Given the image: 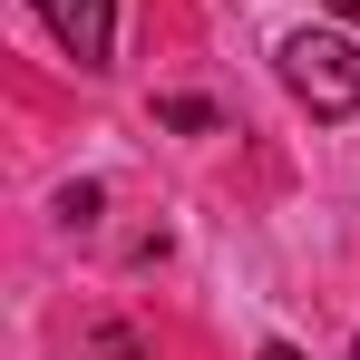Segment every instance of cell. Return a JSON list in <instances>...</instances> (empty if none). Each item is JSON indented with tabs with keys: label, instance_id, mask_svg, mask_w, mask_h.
Returning <instances> with one entry per match:
<instances>
[{
	"label": "cell",
	"instance_id": "cell-1",
	"mask_svg": "<svg viewBox=\"0 0 360 360\" xmlns=\"http://www.w3.org/2000/svg\"><path fill=\"white\" fill-rule=\"evenodd\" d=\"M283 78H292V98L311 117H351L360 108V49L341 30H292L283 39Z\"/></svg>",
	"mask_w": 360,
	"mask_h": 360
},
{
	"label": "cell",
	"instance_id": "cell-2",
	"mask_svg": "<svg viewBox=\"0 0 360 360\" xmlns=\"http://www.w3.org/2000/svg\"><path fill=\"white\" fill-rule=\"evenodd\" d=\"M49 30H59V49L78 68H108V39H117V0H30Z\"/></svg>",
	"mask_w": 360,
	"mask_h": 360
},
{
	"label": "cell",
	"instance_id": "cell-3",
	"mask_svg": "<svg viewBox=\"0 0 360 360\" xmlns=\"http://www.w3.org/2000/svg\"><path fill=\"white\" fill-rule=\"evenodd\" d=\"M331 10H341V20H360V0H331Z\"/></svg>",
	"mask_w": 360,
	"mask_h": 360
},
{
	"label": "cell",
	"instance_id": "cell-4",
	"mask_svg": "<svg viewBox=\"0 0 360 360\" xmlns=\"http://www.w3.org/2000/svg\"><path fill=\"white\" fill-rule=\"evenodd\" d=\"M263 360H302V351H283V341H273V351H263Z\"/></svg>",
	"mask_w": 360,
	"mask_h": 360
}]
</instances>
